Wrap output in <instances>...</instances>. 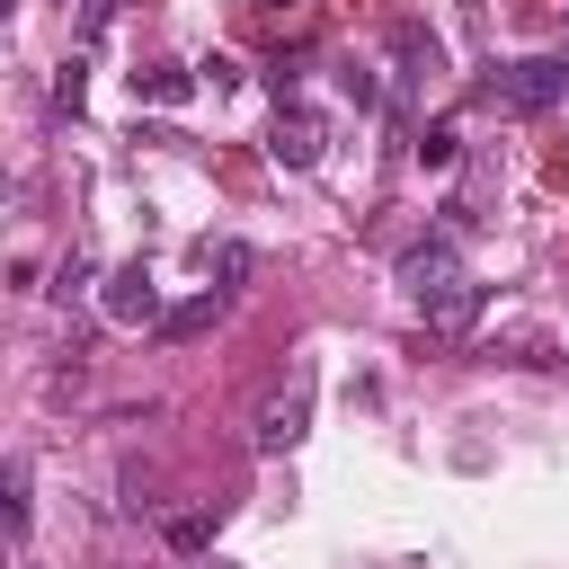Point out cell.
Segmentation results:
<instances>
[{
    "label": "cell",
    "instance_id": "obj_18",
    "mask_svg": "<svg viewBox=\"0 0 569 569\" xmlns=\"http://www.w3.org/2000/svg\"><path fill=\"white\" fill-rule=\"evenodd\" d=\"M204 569H240V560H204Z\"/></svg>",
    "mask_w": 569,
    "mask_h": 569
},
{
    "label": "cell",
    "instance_id": "obj_4",
    "mask_svg": "<svg viewBox=\"0 0 569 569\" xmlns=\"http://www.w3.org/2000/svg\"><path fill=\"white\" fill-rule=\"evenodd\" d=\"M400 284H409V302H427V293H445V284H462V258H453V231H436V240H409V249H400Z\"/></svg>",
    "mask_w": 569,
    "mask_h": 569
},
{
    "label": "cell",
    "instance_id": "obj_2",
    "mask_svg": "<svg viewBox=\"0 0 569 569\" xmlns=\"http://www.w3.org/2000/svg\"><path fill=\"white\" fill-rule=\"evenodd\" d=\"M98 311H107L116 329H160V320H169V302H160V284H151L142 258H124V267L98 284Z\"/></svg>",
    "mask_w": 569,
    "mask_h": 569
},
{
    "label": "cell",
    "instance_id": "obj_12",
    "mask_svg": "<svg viewBox=\"0 0 569 569\" xmlns=\"http://www.w3.org/2000/svg\"><path fill=\"white\" fill-rule=\"evenodd\" d=\"M160 542L196 560V551H213V516H169V525H160Z\"/></svg>",
    "mask_w": 569,
    "mask_h": 569
},
{
    "label": "cell",
    "instance_id": "obj_8",
    "mask_svg": "<svg viewBox=\"0 0 569 569\" xmlns=\"http://www.w3.org/2000/svg\"><path fill=\"white\" fill-rule=\"evenodd\" d=\"M222 311H231V293H222V284H204V293H187V302H169V320H160V338H169V347H178V338H204V329H213Z\"/></svg>",
    "mask_w": 569,
    "mask_h": 569
},
{
    "label": "cell",
    "instance_id": "obj_9",
    "mask_svg": "<svg viewBox=\"0 0 569 569\" xmlns=\"http://www.w3.org/2000/svg\"><path fill=\"white\" fill-rule=\"evenodd\" d=\"M133 98H151V107H187V98H196V71H187V62H151V71H133Z\"/></svg>",
    "mask_w": 569,
    "mask_h": 569
},
{
    "label": "cell",
    "instance_id": "obj_7",
    "mask_svg": "<svg viewBox=\"0 0 569 569\" xmlns=\"http://www.w3.org/2000/svg\"><path fill=\"white\" fill-rule=\"evenodd\" d=\"M391 62H400V80H427V71H445V44L418 18H391Z\"/></svg>",
    "mask_w": 569,
    "mask_h": 569
},
{
    "label": "cell",
    "instance_id": "obj_10",
    "mask_svg": "<svg viewBox=\"0 0 569 569\" xmlns=\"http://www.w3.org/2000/svg\"><path fill=\"white\" fill-rule=\"evenodd\" d=\"M453 151H462V124H453V116H436V124L418 133V160H427V169H453Z\"/></svg>",
    "mask_w": 569,
    "mask_h": 569
},
{
    "label": "cell",
    "instance_id": "obj_15",
    "mask_svg": "<svg viewBox=\"0 0 569 569\" xmlns=\"http://www.w3.org/2000/svg\"><path fill=\"white\" fill-rule=\"evenodd\" d=\"M338 89H347V98H356V107H373V98H382V80H373V71H365V62H338Z\"/></svg>",
    "mask_w": 569,
    "mask_h": 569
},
{
    "label": "cell",
    "instance_id": "obj_17",
    "mask_svg": "<svg viewBox=\"0 0 569 569\" xmlns=\"http://www.w3.org/2000/svg\"><path fill=\"white\" fill-rule=\"evenodd\" d=\"M196 71H204V89H213V98H222V89H240V62H222V53H213V62H196Z\"/></svg>",
    "mask_w": 569,
    "mask_h": 569
},
{
    "label": "cell",
    "instance_id": "obj_5",
    "mask_svg": "<svg viewBox=\"0 0 569 569\" xmlns=\"http://www.w3.org/2000/svg\"><path fill=\"white\" fill-rule=\"evenodd\" d=\"M418 311H427V329H453V338H462V329H471V320L489 311V284H480V276H462V284H445V293H427Z\"/></svg>",
    "mask_w": 569,
    "mask_h": 569
},
{
    "label": "cell",
    "instance_id": "obj_11",
    "mask_svg": "<svg viewBox=\"0 0 569 569\" xmlns=\"http://www.w3.org/2000/svg\"><path fill=\"white\" fill-rule=\"evenodd\" d=\"M204 267H213V276H222V293H231V284H240L258 258H249V240H204Z\"/></svg>",
    "mask_w": 569,
    "mask_h": 569
},
{
    "label": "cell",
    "instance_id": "obj_13",
    "mask_svg": "<svg viewBox=\"0 0 569 569\" xmlns=\"http://www.w3.org/2000/svg\"><path fill=\"white\" fill-rule=\"evenodd\" d=\"M53 107H62V116H80V107H89V62H80V53L53 71Z\"/></svg>",
    "mask_w": 569,
    "mask_h": 569
},
{
    "label": "cell",
    "instance_id": "obj_3",
    "mask_svg": "<svg viewBox=\"0 0 569 569\" xmlns=\"http://www.w3.org/2000/svg\"><path fill=\"white\" fill-rule=\"evenodd\" d=\"M302 427H311V373H293L276 400H258L249 445H258V453H293V445H302Z\"/></svg>",
    "mask_w": 569,
    "mask_h": 569
},
{
    "label": "cell",
    "instance_id": "obj_6",
    "mask_svg": "<svg viewBox=\"0 0 569 569\" xmlns=\"http://www.w3.org/2000/svg\"><path fill=\"white\" fill-rule=\"evenodd\" d=\"M284 169H320V116H302V107H276V142H267Z\"/></svg>",
    "mask_w": 569,
    "mask_h": 569
},
{
    "label": "cell",
    "instance_id": "obj_1",
    "mask_svg": "<svg viewBox=\"0 0 569 569\" xmlns=\"http://www.w3.org/2000/svg\"><path fill=\"white\" fill-rule=\"evenodd\" d=\"M569 98V53H525V62H498L480 80V107H507V116H542Z\"/></svg>",
    "mask_w": 569,
    "mask_h": 569
},
{
    "label": "cell",
    "instance_id": "obj_14",
    "mask_svg": "<svg viewBox=\"0 0 569 569\" xmlns=\"http://www.w3.org/2000/svg\"><path fill=\"white\" fill-rule=\"evenodd\" d=\"M36 525V498H27V462H9V533Z\"/></svg>",
    "mask_w": 569,
    "mask_h": 569
},
{
    "label": "cell",
    "instance_id": "obj_16",
    "mask_svg": "<svg viewBox=\"0 0 569 569\" xmlns=\"http://www.w3.org/2000/svg\"><path fill=\"white\" fill-rule=\"evenodd\" d=\"M89 276H98V267H89V258H80V249H71V258H62V267H53V293H62V302H71V293H80V284H89Z\"/></svg>",
    "mask_w": 569,
    "mask_h": 569
}]
</instances>
